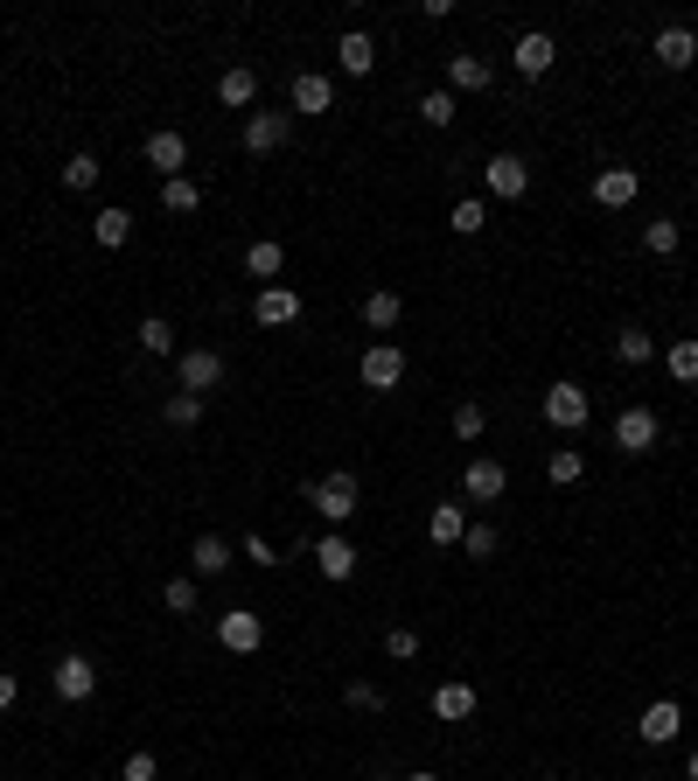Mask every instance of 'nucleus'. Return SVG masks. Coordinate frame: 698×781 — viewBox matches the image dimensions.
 Returning a JSON list of instances; mask_svg holds the SVG:
<instances>
[{"label": "nucleus", "mask_w": 698, "mask_h": 781, "mask_svg": "<svg viewBox=\"0 0 698 781\" xmlns=\"http://www.w3.org/2000/svg\"><path fill=\"white\" fill-rule=\"evenodd\" d=\"M308 503L322 509L329 524H350V517H356V503H364V495H356V474H322V482L308 489Z\"/></svg>", "instance_id": "nucleus-1"}, {"label": "nucleus", "mask_w": 698, "mask_h": 781, "mask_svg": "<svg viewBox=\"0 0 698 781\" xmlns=\"http://www.w3.org/2000/svg\"><path fill=\"white\" fill-rule=\"evenodd\" d=\"M587 412H594V405H587V391H580L573 377H559V384L545 391V418H552L559 433H580V426H587Z\"/></svg>", "instance_id": "nucleus-2"}, {"label": "nucleus", "mask_w": 698, "mask_h": 781, "mask_svg": "<svg viewBox=\"0 0 698 781\" xmlns=\"http://www.w3.org/2000/svg\"><path fill=\"white\" fill-rule=\"evenodd\" d=\"M217 642H224L231 656H252L259 642H266V621H259L252 607H231V615H217Z\"/></svg>", "instance_id": "nucleus-3"}, {"label": "nucleus", "mask_w": 698, "mask_h": 781, "mask_svg": "<svg viewBox=\"0 0 698 781\" xmlns=\"http://www.w3.org/2000/svg\"><path fill=\"white\" fill-rule=\"evenodd\" d=\"M49 684H56V698H64V704H84L91 691H99V663H91V656H64L49 670Z\"/></svg>", "instance_id": "nucleus-4"}, {"label": "nucleus", "mask_w": 698, "mask_h": 781, "mask_svg": "<svg viewBox=\"0 0 698 781\" xmlns=\"http://www.w3.org/2000/svg\"><path fill=\"white\" fill-rule=\"evenodd\" d=\"M364 384H370V391H399V384H405V349H399V342H377V349H364Z\"/></svg>", "instance_id": "nucleus-5"}, {"label": "nucleus", "mask_w": 698, "mask_h": 781, "mask_svg": "<svg viewBox=\"0 0 698 781\" xmlns=\"http://www.w3.org/2000/svg\"><path fill=\"white\" fill-rule=\"evenodd\" d=\"M503 489H511V474H503V461H489V453L461 468V495H468V503H503Z\"/></svg>", "instance_id": "nucleus-6"}, {"label": "nucleus", "mask_w": 698, "mask_h": 781, "mask_svg": "<svg viewBox=\"0 0 698 781\" xmlns=\"http://www.w3.org/2000/svg\"><path fill=\"white\" fill-rule=\"evenodd\" d=\"M656 433H664V426H656V412H650V405H629V412L615 418V447H621V453H650V447H656Z\"/></svg>", "instance_id": "nucleus-7"}, {"label": "nucleus", "mask_w": 698, "mask_h": 781, "mask_svg": "<svg viewBox=\"0 0 698 781\" xmlns=\"http://www.w3.org/2000/svg\"><path fill=\"white\" fill-rule=\"evenodd\" d=\"M147 168H161V182H175L182 168H188V140L175 126H161V133H147Z\"/></svg>", "instance_id": "nucleus-8"}, {"label": "nucleus", "mask_w": 698, "mask_h": 781, "mask_svg": "<svg viewBox=\"0 0 698 781\" xmlns=\"http://www.w3.org/2000/svg\"><path fill=\"white\" fill-rule=\"evenodd\" d=\"M636 733H643V747H671V739L685 733V704H677V698H656Z\"/></svg>", "instance_id": "nucleus-9"}, {"label": "nucleus", "mask_w": 698, "mask_h": 781, "mask_svg": "<svg viewBox=\"0 0 698 781\" xmlns=\"http://www.w3.org/2000/svg\"><path fill=\"white\" fill-rule=\"evenodd\" d=\"M287 133H294V112H252L244 119V154H273Z\"/></svg>", "instance_id": "nucleus-10"}, {"label": "nucleus", "mask_w": 698, "mask_h": 781, "mask_svg": "<svg viewBox=\"0 0 698 781\" xmlns=\"http://www.w3.org/2000/svg\"><path fill=\"white\" fill-rule=\"evenodd\" d=\"M252 321H259V329H287V321H300V294L294 287H259Z\"/></svg>", "instance_id": "nucleus-11"}, {"label": "nucleus", "mask_w": 698, "mask_h": 781, "mask_svg": "<svg viewBox=\"0 0 698 781\" xmlns=\"http://www.w3.org/2000/svg\"><path fill=\"white\" fill-rule=\"evenodd\" d=\"M482 182H489V196H503V203H517V196H524V188H531V168H524L517 154H496V161H489V168H482Z\"/></svg>", "instance_id": "nucleus-12"}, {"label": "nucleus", "mask_w": 698, "mask_h": 781, "mask_svg": "<svg viewBox=\"0 0 698 781\" xmlns=\"http://www.w3.org/2000/svg\"><path fill=\"white\" fill-rule=\"evenodd\" d=\"M224 384V356L217 349H182V391H217Z\"/></svg>", "instance_id": "nucleus-13"}, {"label": "nucleus", "mask_w": 698, "mask_h": 781, "mask_svg": "<svg viewBox=\"0 0 698 781\" xmlns=\"http://www.w3.org/2000/svg\"><path fill=\"white\" fill-rule=\"evenodd\" d=\"M636 188H643V175H636V168H600V175H594V203L629 209V203H636Z\"/></svg>", "instance_id": "nucleus-14"}, {"label": "nucleus", "mask_w": 698, "mask_h": 781, "mask_svg": "<svg viewBox=\"0 0 698 781\" xmlns=\"http://www.w3.org/2000/svg\"><path fill=\"white\" fill-rule=\"evenodd\" d=\"M496 84V70H489V56H447V91H489Z\"/></svg>", "instance_id": "nucleus-15"}, {"label": "nucleus", "mask_w": 698, "mask_h": 781, "mask_svg": "<svg viewBox=\"0 0 698 781\" xmlns=\"http://www.w3.org/2000/svg\"><path fill=\"white\" fill-rule=\"evenodd\" d=\"M314 565H322V579H335V586H343V579L356 573V551H350L343 530H329V538L314 544Z\"/></svg>", "instance_id": "nucleus-16"}, {"label": "nucleus", "mask_w": 698, "mask_h": 781, "mask_svg": "<svg viewBox=\"0 0 698 781\" xmlns=\"http://www.w3.org/2000/svg\"><path fill=\"white\" fill-rule=\"evenodd\" d=\"M656 64H664V70H691L698 64V35L691 28H656Z\"/></svg>", "instance_id": "nucleus-17"}, {"label": "nucleus", "mask_w": 698, "mask_h": 781, "mask_svg": "<svg viewBox=\"0 0 698 781\" xmlns=\"http://www.w3.org/2000/svg\"><path fill=\"white\" fill-rule=\"evenodd\" d=\"M476 704H482V698H476V684H461V677L433 691V712H440L447 726H461V719H476Z\"/></svg>", "instance_id": "nucleus-18"}, {"label": "nucleus", "mask_w": 698, "mask_h": 781, "mask_svg": "<svg viewBox=\"0 0 698 781\" xmlns=\"http://www.w3.org/2000/svg\"><path fill=\"white\" fill-rule=\"evenodd\" d=\"M517 78H545V70L559 64V49H552V35H517Z\"/></svg>", "instance_id": "nucleus-19"}, {"label": "nucleus", "mask_w": 698, "mask_h": 781, "mask_svg": "<svg viewBox=\"0 0 698 781\" xmlns=\"http://www.w3.org/2000/svg\"><path fill=\"white\" fill-rule=\"evenodd\" d=\"M335 64H343L350 78H370V70H377V43H370L364 28H350L343 43H335Z\"/></svg>", "instance_id": "nucleus-20"}, {"label": "nucleus", "mask_w": 698, "mask_h": 781, "mask_svg": "<svg viewBox=\"0 0 698 781\" xmlns=\"http://www.w3.org/2000/svg\"><path fill=\"white\" fill-rule=\"evenodd\" d=\"M188 565H196L203 579H217V573H231V544L217 538V530H203L196 544H188Z\"/></svg>", "instance_id": "nucleus-21"}, {"label": "nucleus", "mask_w": 698, "mask_h": 781, "mask_svg": "<svg viewBox=\"0 0 698 781\" xmlns=\"http://www.w3.org/2000/svg\"><path fill=\"white\" fill-rule=\"evenodd\" d=\"M244 273H252V279H266V287H279V273H287V252H279L273 238H259L252 252H244Z\"/></svg>", "instance_id": "nucleus-22"}, {"label": "nucleus", "mask_w": 698, "mask_h": 781, "mask_svg": "<svg viewBox=\"0 0 698 781\" xmlns=\"http://www.w3.org/2000/svg\"><path fill=\"white\" fill-rule=\"evenodd\" d=\"M335 105V84L329 78H314V70H308V78H294V112H308V119H314V112H329Z\"/></svg>", "instance_id": "nucleus-23"}, {"label": "nucleus", "mask_w": 698, "mask_h": 781, "mask_svg": "<svg viewBox=\"0 0 698 781\" xmlns=\"http://www.w3.org/2000/svg\"><path fill=\"white\" fill-rule=\"evenodd\" d=\"M426 538H433V544H461V538H468V524H461V503H433V517H426Z\"/></svg>", "instance_id": "nucleus-24"}, {"label": "nucleus", "mask_w": 698, "mask_h": 781, "mask_svg": "<svg viewBox=\"0 0 698 781\" xmlns=\"http://www.w3.org/2000/svg\"><path fill=\"white\" fill-rule=\"evenodd\" d=\"M217 99L231 105V112H244V105L259 99V78H252V70H244V64H238V70H224V78H217Z\"/></svg>", "instance_id": "nucleus-25"}, {"label": "nucleus", "mask_w": 698, "mask_h": 781, "mask_svg": "<svg viewBox=\"0 0 698 781\" xmlns=\"http://www.w3.org/2000/svg\"><path fill=\"white\" fill-rule=\"evenodd\" d=\"M664 370L677 377V384H698V335H677L664 349Z\"/></svg>", "instance_id": "nucleus-26"}, {"label": "nucleus", "mask_w": 698, "mask_h": 781, "mask_svg": "<svg viewBox=\"0 0 698 781\" xmlns=\"http://www.w3.org/2000/svg\"><path fill=\"white\" fill-rule=\"evenodd\" d=\"M91 238H99L105 252H119V244L134 238V217H126V209H99V217H91Z\"/></svg>", "instance_id": "nucleus-27"}, {"label": "nucleus", "mask_w": 698, "mask_h": 781, "mask_svg": "<svg viewBox=\"0 0 698 781\" xmlns=\"http://www.w3.org/2000/svg\"><path fill=\"white\" fill-rule=\"evenodd\" d=\"M364 321H370L377 335H391V329L405 321V300H399V294H370V300H364Z\"/></svg>", "instance_id": "nucleus-28"}, {"label": "nucleus", "mask_w": 698, "mask_h": 781, "mask_svg": "<svg viewBox=\"0 0 698 781\" xmlns=\"http://www.w3.org/2000/svg\"><path fill=\"white\" fill-rule=\"evenodd\" d=\"M161 209H175V217H196V209H203V188L188 182V175H175V182H161Z\"/></svg>", "instance_id": "nucleus-29"}, {"label": "nucleus", "mask_w": 698, "mask_h": 781, "mask_svg": "<svg viewBox=\"0 0 698 781\" xmlns=\"http://www.w3.org/2000/svg\"><path fill=\"white\" fill-rule=\"evenodd\" d=\"M650 356H656V342H650L643 329H621V335H615V364H629V370H643V364H650Z\"/></svg>", "instance_id": "nucleus-30"}, {"label": "nucleus", "mask_w": 698, "mask_h": 781, "mask_svg": "<svg viewBox=\"0 0 698 781\" xmlns=\"http://www.w3.org/2000/svg\"><path fill=\"white\" fill-rule=\"evenodd\" d=\"M140 349H147V356H175V321H168V314H147V321H140Z\"/></svg>", "instance_id": "nucleus-31"}, {"label": "nucleus", "mask_w": 698, "mask_h": 781, "mask_svg": "<svg viewBox=\"0 0 698 781\" xmlns=\"http://www.w3.org/2000/svg\"><path fill=\"white\" fill-rule=\"evenodd\" d=\"M99 175H105V168H99V154H70V168H64V188H70V196H84V188H99Z\"/></svg>", "instance_id": "nucleus-32"}, {"label": "nucleus", "mask_w": 698, "mask_h": 781, "mask_svg": "<svg viewBox=\"0 0 698 781\" xmlns=\"http://www.w3.org/2000/svg\"><path fill=\"white\" fill-rule=\"evenodd\" d=\"M677 238H685V231H677V217H650V223H643V244H650L656 259H671Z\"/></svg>", "instance_id": "nucleus-33"}, {"label": "nucleus", "mask_w": 698, "mask_h": 781, "mask_svg": "<svg viewBox=\"0 0 698 781\" xmlns=\"http://www.w3.org/2000/svg\"><path fill=\"white\" fill-rule=\"evenodd\" d=\"M545 474H552V482H559V489H573V482H580V474H587V461H580V447H559V453H552V461H545Z\"/></svg>", "instance_id": "nucleus-34"}, {"label": "nucleus", "mask_w": 698, "mask_h": 781, "mask_svg": "<svg viewBox=\"0 0 698 781\" xmlns=\"http://www.w3.org/2000/svg\"><path fill=\"white\" fill-rule=\"evenodd\" d=\"M447 223H455L461 238H476L482 223H489V203H482V196H461V203H455V217H447Z\"/></svg>", "instance_id": "nucleus-35"}, {"label": "nucleus", "mask_w": 698, "mask_h": 781, "mask_svg": "<svg viewBox=\"0 0 698 781\" xmlns=\"http://www.w3.org/2000/svg\"><path fill=\"white\" fill-rule=\"evenodd\" d=\"M455 112H461L455 91H426V99H420V119H426V126H455Z\"/></svg>", "instance_id": "nucleus-36"}, {"label": "nucleus", "mask_w": 698, "mask_h": 781, "mask_svg": "<svg viewBox=\"0 0 698 781\" xmlns=\"http://www.w3.org/2000/svg\"><path fill=\"white\" fill-rule=\"evenodd\" d=\"M161 412H168V426H196V418H203V398H196V391H175Z\"/></svg>", "instance_id": "nucleus-37"}, {"label": "nucleus", "mask_w": 698, "mask_h": 781, "mask_svg": "<svg viewBox=\"0 0 698 781\" xmlns=\"http://www.w3.org/2000/svg\"><path fill=\"white\" fill-rule=\"evenodd\" d=\"M161 600H168V615H196V579H168Z\"/></svg>", "instance_id": "nucleus-38"}, {"label": "nucleus", "mask_w": 698, "mask_h": 781, "mask_svg": "<svg viewBox=\"0 0 698 781\" xmlns=\"http://www.w3.org/2000/svg\"><path fill=\"white\" fill-rule=\"evenodd\" d=\"M496 530H489V524H468V538H461V551H468V559H496Z\"/></svg>", "instance_id": "nucleus-39"}, {"label": "nucleus", "mask_w": 698, "mask_h": 781, "mask_svg": "<svg viewBox=\"0 0 698 781\" xmlns=\"http://www.w3.org/2000/svg\"><path fill=\"white\" fill-rule=\"evenodd\" d=\"M482 426H489L482 405H455V440H482Z\"/></svg>", "instance_id": "nucleus-40"}, {"label": "nucleus", "mask_w": 698, "mask_h": 781, "mask_svg": "<svg viewBox=\"0 0 698 781\" xmlns=\"http://www.w3.org/2000/svg\"><path fill=\"white\" fill-rule=\"evenodd\" d=\"M385 656H391V663H412V656H420V635H412V628H391V635H385Z\"/></svg>", "instance_id": "nucleus-41"}, {"label": "nucleus", "mask_w": 698, "mask_h": 781, "mask_svg": "<svg viewBox=\"0 0 698 781\" xmlns=\"http://www.w3.org/2000/svg\"><path fill=\"white\" fill-rule=\"evenodd\" d=\"M119 774H126V781H161V760L140 747V754H126V768H119Z\"/></svg>", "instance_id": "nucleus-42"}, {"label": "nucleus", "mask_w": 698, "mask_h": 781, "mask_svg": "<svg viewBox=\"0 0 698 781\" xmlns=\"http://www.w3.org/2000/svg\"><path fill=\"white\" fill-rule=\"evenodd\" d=\"M343 698L356 704V712H385V691H377V684H364V677H356V684H350Z\"/></svg>", "instance_id": "nucleus-43"}, {"label": "nucleus", "mask_w": 698, "mask_h": 781, "mask_svg": "<svg viewBox=\"0 0 698 781\" xmlns=\"http://www.w3.org/2000/svg\"><path fill=\"white\" fill-rule=\"evenodd\" d=\"M14 698H22V684H14V670H0V712H8Z\"/></svg>", "instance_id": "nucleus-44"}, {"label": "nucleus", "mask_w": 698, "mask_h": 781, "mask_svg": "<svg viewBox=\"0 0 698 781\" xmlns=\"http://www.w3.org/2000/svg\"><path fill=\"white\" fill-rule=\"evenodd\" d=\"M685 781H698V754H691V768H685Z\"/></svg>", "instance_id": "nucleus-45"}, {"label": "nucleus", "mask_w": 698, "mask_h": 781, "mask_svg": "<svg viewBox=\"0 0 698 781\" xmlns=\"http://www.w3.org/2000/svg\"><path fill=\"white\" fill-rule=\"evenodd\" d=\"M405 781H440V774H405Z\"/></svg>", "instance_id": "nucleus-46"}]
</instances>
